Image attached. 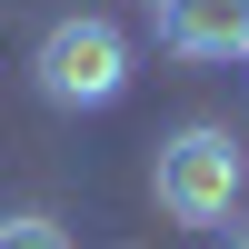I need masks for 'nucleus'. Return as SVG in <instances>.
Returning a JSON list of instances; mask_svg holds the SVG:
<instances>
[{"label":"nucleus","instance_id":"nucleus-5","mask_svg":"<svg viewBox=\"0 0 249 249\" xmlns=\"http://www.w3.org/2000/svg\"><path fill=\"white\" fill-rule=\"evenodd\" d=\"M230 249H249V230H239V239H230Z\"/></svg>","mask_w":249,"mask_h":249},{"label":"nucleus","instance_id":"nucleus-4","mask_svg":"<svg viewBox=\"0 0 249 249\" xmlns=\"http://www.w3.org/2000/svg\"><path fill=\"white\" fill-rule=\"evenodd\" d=\"M0 249H70V230H60L50 210H10L0 219Z\"/></svg>","mask_w":249,"mask_h":249},{"label":"nucleus","instance_id":"nucleus-1","mask_svg":"<svg viewBox=\"0 0 249 249\" xmlns=\"http://www.w3.org/2000/svg\"><path fill=\"white\" fill-rule=\"evenodd\" d=\"M150 190H160V210H170L179 230H219V219H239V199H249V150H239V130H219V120L170 130L160 160H150Z\"/></svg>","mask_w":249,"mask_h":249},{"label":"nucleus","instance_id":"nucleus-2","mask_svg":"<svg viewBox=\"0 0 249 249\" xmlns=\"http://www.w3.org/2000/svg\"><path fill=\"white\" fill-rule=\"evenodd\" d=\"M30 80H40V100H50V110H110V100L130 90V30H120V20H100V10L50 20V30H40V50H30Z\"/></svg>","mask_w":249,"mask_h":249},{"label":"nucleus","instance_id":"nucleus-3","mask_svg":"<svg viewBox=\"0 0 249 249\" xmlns=\"http://www.w3.org/2000/svg\"><path fill=\"white\" fill-rule=\"evenodd\" d=\"M150 10H160V50H179V60L249 50V0H150Z\"/></svg>","mask_w":249,"mask_h":249}]
</instances>
